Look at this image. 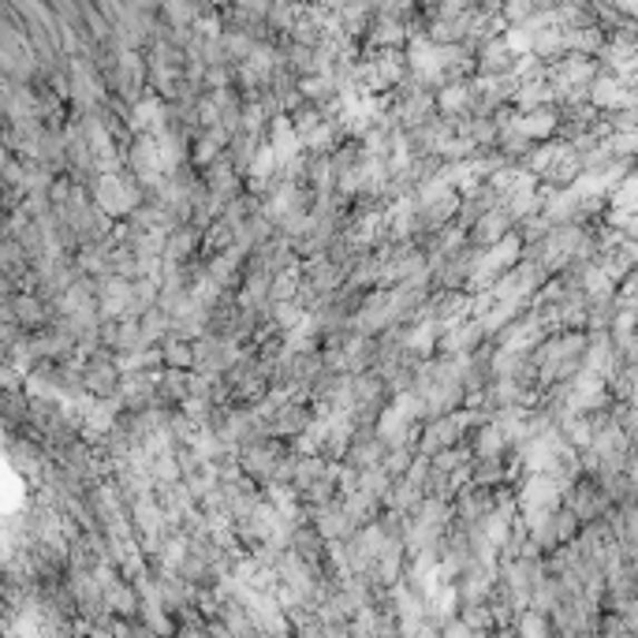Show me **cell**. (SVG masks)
<instances>
[{"label":"cell","instance_id":"obj_1","mask_svg":"<svg viewBox=\"0 0 638 638\" xmlns=\"http://www.w3.org/2000/svg\"><path fill=\"white\" fill-rule=\"evenodd\" d=\"M512 232H516V217L508 213V206H493L474 220L467 236H471L474 247H493V243H501L504 236H512Z\"/></svg>","mask_w":638,"mask_h":638}]
</instances>
